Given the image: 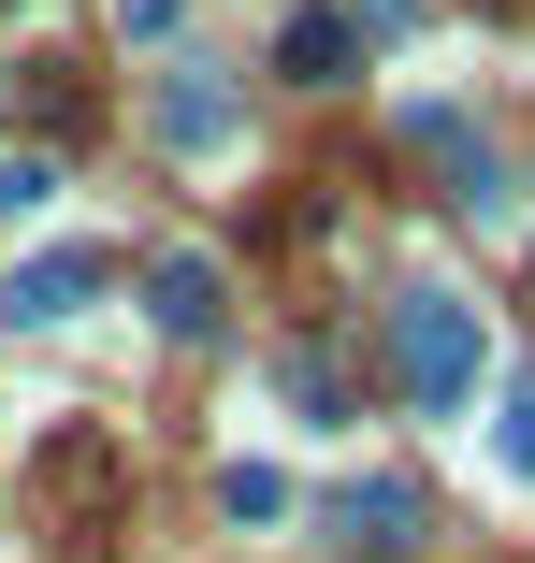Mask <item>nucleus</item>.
<instances>
[{"instance_id":"nucleus-2","label":"nucleus","mask_w":535,"mask_h":563,"mask_svg":"<svg viewBox=\"0 0 535 563\" xmlns=\"http://www.w3.org/2000/svg\"><path fill=\"white\" fill-rule=\"evenodd\" d=\"M145 303H160V332H218V303H232V289H218V261H160V275H145Z\"/></svg>"},{"instance_id":"nucleus-3","label":"nucleus","mask_w":535,"mask_h":563,"mask_svg":"<svg viewBox=\"0 0 535 563\" xmlns=\"http://www.w3.org/2000/svg\"><path fill=\"white\" fill-rule=\"evenodd\" d=\"M87 289H101V261H87V246H73V261H30V275H15V318H73Z\"/></svg>"},{"instance_id":"nucleus-4","label":"nucleus","mask_w":535,"mask_h":563,"mask_svg":"<svg viewBox=\"0 0 535 563\" xmlns=\"http://www.w3.org/2000/svg\"><path fill=\"white\" fill-rule=\"evenodd\" d=\"M275 73H304V87H334V73H348V30H334V15H290Z\"/></svg>"},{"instance_id":"nucleus-1","label":"nucleus","mask_w":535,"mask_h":563,"mask_svg":"<svg viewBox=\"0 0 535 563\" xmlns=\"http://www.w3.org/2000/svg\"><path fill=\"white\" fill-rule=\"evenodd\" d=\"M391 376H405L419 405H463V390H478V303H463V289H405V303H391Z\"/></svg>"},{"instance_id":"nucleus-6","label":"nucleus","mask_w":535,"mask_h":563,"mask_svg":"<svg viewBox=\"0 0 535 563\" xmlns=\"http://www.w3.org/2000/svg\"><path fill=\"white\" fill-rule=\"evenodd\" d=\"M492 448H506V477H535V390L506 405V433H492Z\"/></svg>"},{"instance_id":"nucleus-5","label":"nucleus","mask_w":535,"mask_h":563,"mask_svg":"<svg viewBox=\"0 0 535 563\" xmlns=\"http://www.w3.org/2000/svg\"><path fill=\"white\" fill-rule=\"evenodd\" d=\"M160 131H174V145H232V101H218V87H188V73H174V101H160Z\"/></svg>"}]
</instances>
